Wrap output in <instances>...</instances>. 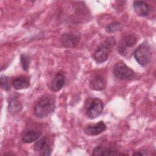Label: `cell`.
I'll return each instance as SVG.
<instances>
[{"label":"cell","instance_id":"cell-1","mask_svg":"<svg viewBox=\"0 0 156 156\" xmlns=\"http://www.w3.org/2000/svg\"><path fill=\"white\" fill-rule=\"evenodd\" d=\"M55 108V99L51 95L46 94L41 97L36 103L34 112L40 118H45L50 115Z\"/></svg>","mask_w":156,"mask_h":156},{"label":"cell","instance_id":"cell-2","mask_svg":"<svg viewBox=\"0 0 156 156\" xmlns=\"http://www.w3.org/2000/svg\"><path fill=\"white\" fill-rule=\"evenodd\" d=\"M115 44V39L114 37L107 38L94 51L93 57L95 61L98 63L105 62L107 60L111 49Z\"/></svg>","mask_w":156,"mask_h":156},{"label":"cell","instance_id":"cell-3","mask_svg":"<svg viewBox=\"0 0 156 156\" xmlns=\"http://www.w3.org/2000/svg\"><path fill=\"white\" fill-rule=\"evenodd\" d=\"M133 55L137 62L141 66L147 65L151 59V51L148 44L142 43L139 45L133 52Z\"/></svg>","mask_w":156,"mask_h":156},{"label":"cell","instance_id":"cell-4","mask_svg":"<svg viewBox=\"0 0 156 156\" xmlns=\"http://www.w3.org/2000/svg\"><path fill=\"white\" fill-rule=\"evenodd\" d=\"M113 73L116 78L121 80H129L135 76L134 71L123 62L116 63L113 66Z\"/></svg>","mask_w":156,"mask_h":156},{"label":"cell","instance_id":"cell-5","mask_svg":"<svg viewBox=\"0 0 156 156\" xmlns=\"http://www.w3.org/2000/svg\"><path fill=\"white\" fill-rule=\"evenodd\" d=\"M102 110L103 104L102 101L98 98H94L87 110V115L89 118L94 119L102 113Z\"/></svg>","mask_w":156,"mask_h":156},{"label":"cell","instance_id":"cell-6","mask_svg":"<svg viewBox=\"0 0 156 156\" xmlns=\"http://www.w3.org/2000/svg\"><path fill=\"white\" fill-rule=\"evenodd\" d=\"M34 150L41 155H50L52 149L46 137H43L34 144Z\"/></svg>","mask_w":156,"mask_h":156},{"label":"cell","instance_id":"cell-7","mask_svg":"<svg viewBox=\"0 0 156 156\" xmlns=\"http://www.w3.org/2000/svg\"><path fill=\"white\" fill-rule=\"evenodd\" d=\"M80 37L72 33H65L60 37L62 44L66 48L75 47L80 40Z\"/></svg>","mask_w":156,"mask_h":156},{"label":"cell","instance_id":"cell-8","mask_svg":"<svg viewBox=\"0 0 156 156\" xmlns=\"http://www.w3.org/2000/svg\"><path fill=\"white\" fill-rule=\"evenodd\" d=\"M90 86L93 90L102 91L106 87L105 79L100 74L93 75L90 79Z\"/></svg>","mask_w":156,"mask_h":156},{"label":"cell","instance_id":"cell-9","mask_svg":"<svg viewBox=\"0 0 156 156\" xmlns=\"http://www.w3.org/2000/svg\"><path fill=\"white\" fill-rule=\"evenodd\" d=\"M136 42V38L134 35H127L125 36L118 46V50L121 54H126V48L133 46Z\"/></svg>","mask_w":156,"mask_h":156},{"label":"cell","instance_id":"cell-10","mask_svg":"<svg viewBox=\"0 0 156 156\" xmlns=\"http://www.w3.org/2000/svg\"><path fill=\"white\" fill-rule=\"evenodd\" d=\"M106 129L105 123L101 121L94 125H90L85 127L84 132L88 135H98L103 132Z\"/></svg>","mask_w":156,"mask_h":156},{"label":"cell","instance_id":"cell-11","mask_svg":"<svg viewBox=\"0 0 156 156\" xmlns=\"http://www.w3.org/2000/svg\"><path fill=\"white\" fill-rule=\"evenodd\" d=\"M93 155L94 156H112V155H122L126 154L119 153L116 149L112 148H107L105 147L98 146L94 149Z\"/></svg>","mask_w":156,"mask_h":156},{"label":"cell","instance_id":"cell-12","mask_svg":"<svg viewBox=\"0 0 156 156\" xmlns=\"http://www.w3.org/2000/svg\"><path fill=\"white\" fill-rule=\"evenodd\" d=\"M65 80V76L63 73L59 72L57 73L50 86V88L53 91H59L64 85Z\"/></svg>","mask_w":156,"mask_h":156},{"label":"cell","instance_id":"cell-13","mask_svg":"<svg viewBox=\"0 0 156 156\" xmlns=\"http://www.w3.org/2000/svg\"><path fill=\"white\" fill-rule=\"evenodd\" d=\"M133 7L135 12L139 16H146L149 13V7L147 4L144 1H134Z\"/></svg>","mask_w":156,"mask_h":156},{"label":"cell","instance_id":"cell-14","mask_svg":"<svg viewBox=\"0 0 156 156\" xmlns=\"http://www.w3.org/2000/svg\"><path fill=\"white\" fill-rule=\"evenodd\" d=\"M41 131L36 130H27L22 135V141L26 143H29L36 141L41 135Z\"/></svg>","mask_w":156,"mask_h":156},{"label":"cell","instance_id":"cell-15","mask_svg":"<svg viewBox=\"0 0 156 156\" xmlns=\"http://www.w3.org/2000/svg\"><path fill=\"white\" fill-rule=\"evenodd\" d=\"M12 85L16 90H21L27 88L30 85L29 79L24 76L15 77L12 81Z\"/></svg>","mask_w":156,"mask_h":156},{"label":"cell","instance_id":"cell-16","mask_svg":"<svg viewBox=\"0 0 156 156\" xmlns=\"http://www.w3.org/2000/svg\"><path fill=\"white\" fill-rule=\"evenodd\" d=\"M8 110L9 112L12 115H16L20 112L21 110V105L16 97L11 99L9 104Z\"/></svg>","mask_w":156,"mask_h":156},{"label":"cell","instance_id":"cell-17","mask_svg":"<svg viewBox=\"0 0 156 156\" xmlns=\"http://www.w3.org/2000/svg\"><path fill=\"white\" fill-rule=\"evenodd\" d=\"M122 28V25L121 24V23L115 21L108 24L106 26L105 29L108 32H114L121 30Z\"/></svg>","mask_w":156,"mask_h":156},{"label":"cell","instance_id":"cell-18","mask_svg":"<svg viewBox=\"0 0 156 156\" xmlns=\"http://www.w3.org/2000/svg\"><path fill=\"white\" fill-rule=\"evenodd\" d=\"M20 62L23 69L24 71H27L29 68L30 62V58L28 55L26 54H21L20 56Z\"/></svg>","mask_w":156,"mask_h":156},{"label":"cell","instance_id":"cell-19","mask_svg":"<svg viewBox=\"0 0 156 156\" xmlns=\"http://www.w3.org/2000/svg\"><path fill=\"white\" fill-rule=\"evenodd\" d=\"M1 87L4 90H9L10 88L9 84V77L5 76H2L1 77Z\"/></svg>","mask_w":156,"mask_h":156},{"label":"cell","instance_id":"cell-20","mask_svg":"<svg viewBox=\"0 0 156 156\" xmlns=\"http://www.w3.org/2000/svg\"><path fill=\"white\" fill-rule=\"evenodd\" d=\"M133 155H147V151L146 150H142V151H140L135 152Z\"/></svg>","mask_w":156,"mask_h":156}]
</instances>
